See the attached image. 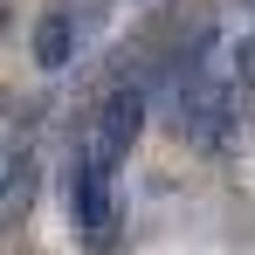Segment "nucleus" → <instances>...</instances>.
<instances>
[{"label":"nucleus","mask_w":255,"mask_h":255,"mask_svg":"<svg viewBox=\"0 0 255 255\" xmlns=\"http://www.w3.org/2000/svg\"><path fill=\"white\" fill-rule=\"evenodd\" d=\"M69 221L90 242H111V221H118V166L90 152V138H76V166H69Z\"/></svg>","instance_id":"nucleus-1"},{"label":"nucleus","mask_w":255,"mask_h":255,"mask_svg":"<svg viewBox=\"0 0 255 255\" xmlns=\"http://www.w3.org/2000/svg\"><path fill=\"white\" fill-rule=\"evenodd\" d=\"M145 111H152V97L145 83H111L104 90V104H97V118H90V152H104L111 166L131 159V145H138V131H145Z\"/></svg>","instance_id":"nucleus-2"},{"label":"nucleus","mask_w":255,"mask_h":255,"mask_svg":"<svg viewBox=\"0 0 255 255\" xmlns=\"http://www.w3.org/2000/svg\"><path fill=\"white\" fill-rule=\"evenodd\" d=\"M35 179H42L35 145H28L21 131L0 138V235H14V228L28 221V207H35Z\"/></svg>","instance_id":"nucleus-3"},{"label":"nucleus","mask_w":255,"mask_h":255,"mask_svg":"<svg viewBox=\"0 0 255 255\" xmlns=\"http://www.w3.org/2000/svg\"><path fill=\"white\" fill-rule=\"evenodd\" d=\"M69 55H76V14L55 7V14L35 21V62H42V69H62Z\"/></svg>","instance_id":"nucleus-4"},{"label":"nucleus","mask_w":255,"mask_h":255,"mask_svg":"<svg viewBox=\"0 0 255 255\" xmlns=\"http://www.w3.org/2000/svg\"><path fill=\"white\" fill-rule=\"evenodd\" d=\"M228 76H235V83L255 97V35H242V48H235V69H228Z\"/></svg>","instance_id":"nucleus-5"}]
</instances>
